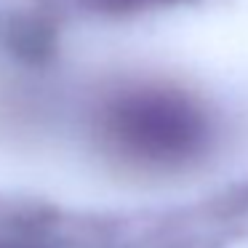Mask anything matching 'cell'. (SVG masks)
<instances>
[{
	"mask_svg": "<svg viewBox=\"0 0 248 248\" xmlns=\"http://www.w3.org/2000/svg\"><path fill=\"white\" fill-rule=\"evenodd\" d=\"M104 144L136 166L168 168L198 157L208 141V118L192 96L141 86L107 102L99 115Z\"/></svg>",
	"mask_w": 248,
	"mask_h": 248,
	"instance_id": "1",
	"label": "cell"
},
{
	"mask_svg": "<svg viewBox=\"0 0 248 248\" xmlns=\"http://www.w3.org/2000/svg\"><path fill=\"white\" fill-rule=\"evenodd\" d=\"M75 3L102 14H136V11H147V8L168 6V3H176V0H75Z\"/></svg>",
	"mask_w": 248,
	"mask_h": 248,
	"instance_id": "2",
	"label": "cell"
}]
</instances>
